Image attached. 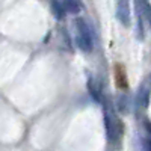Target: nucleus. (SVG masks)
I'll return each instance as SVG.
<instances>
[{
    "instance_id": "6",
    "label": "nucleus",
    "mask_w": 151,
    "mask_h": 151,
    "mask_svg": "<svg viewBox=\"0 0 151 151\" xmlns=\"http://www.w3.org/2000/svg\"><path fill=\"white\" fill-rule=\"evenodd\" d=\"M136 6L139 11V15L142 14L145 18H148L151 21V3L150 0H136Z\"/></svg>"
},
{
    "instance_id": "7",
    "label": "nucleus",
    "mask_w": 151,
    "mask_h": 151,
    "mask_svg": "<svg viewBox=\"0 0 151 151\" xmlns=\"http://www.w3.org/2000/svg\"><path fill=\"white\" fill-rule=\"evenodd\" d=\"M52 12H53L56 20H64V17L67 14V9L64 8L62 2H59V0H52Z\"/></svg>"
},
{
    "instance_id": "9",
    "label": "nucleus",
    "mask_w": 151,
    "mask_h": 151,
    "mask_svg": "<svg viewBox=\"0 0 151 151\" xmlns=\"http://www.w3.org/2000/svg\"><path fill=\"white\" fill-rule=\"evenodd\" d=\"M125 107H127V97H121L118 100V109L121 112H125Z\"/></svg>"
},
{
    "instance_id": "5",
    "label": "nucleus",
    "mask_w": 151,
    "mask_h": 151,
    "mask_svg": "<svg viewBox=\"0 0 151 151\" xmlns=\"http://www.w3.org/2000/svg\"><path fill=\"white\" fill-rule=\"evenodd\" d=\"M62 5H64V8L67 9V12H70V14H73V15H77L83 9V3L80 2V0H62Z\"/></svg>"
},
{
    "instance_id": "3",
    "label": "nucleus",
    "mask_w": 151,
    "mask_h": 151,
    "mask_svg": "<svg viewBox=\"0 0 151 151\" xmlns=\"http://www.w3.org/2000/svg\"><path fill=\"white\" fill-rule=\"evenodd\" d=\"M116 18L124 27H129L132 23L130 0H116Z\"/></svg>"
},
{
    "instance_id": "1",
    "label": "nucleus",
    "mask_w": 151,
    "mask_h": 151,
    "mask_svg": "<svg viewBox=\"0 0 151 151\" xmlns=\"http://www.w3.org/2000/svg\"><path fill=\"white\" fill-rule=\"evenodd\" d=\"M104 129L109 142H116L121 134V122L110 106H104Z\"/></svg>"
},
{
    "instance_id": "4",
    "label": "nucleus",
    "mask_w": 151,
    "mask_h": 151,
    "mask_svg": "<svg viewBox=\"0 0 151 151\" xmlns=\"http://www.w3.org/2000/svg\"><path fill=\"white\" fill-rule=\"evenodd\" d=\"M115 83L119 89H127L129 82H127V73H125L124 65L116 64L115 65Z\"/></svg>"
},
{
    "instance_id": "2",
    "label": "nucleus",
    "mask_w": 151,
    "mask_h": 151,
    "mask_svg": "<svg viewBox=\"0 0 151 151\" xmlns=\"http://www.w3.org/2000/svg\"><path fill=\"white\" fill-rule=\"evenodd\" d=\"M76 29H77V36H76V42L77 47L85 53H89L92 50V32L91 27L83 18L76 20Z\"/></svg>"
},
{
    "instance_id": "8",
    "label": "nucleus",
    "mask_w": 151,
    "mask_h": 151,
    "mask_svg": "<svg viewBox=\"0 0 151 151\" xmlns=\"http://www.w3.org/2000/svg\"><path fill=\"white\" fill-rule=\"evenodd\" d=\"M142 132H144V136H142L144 147L147 150H151V122L148 119H145L142 124Z\"/></svg>"
}]
</instances>
